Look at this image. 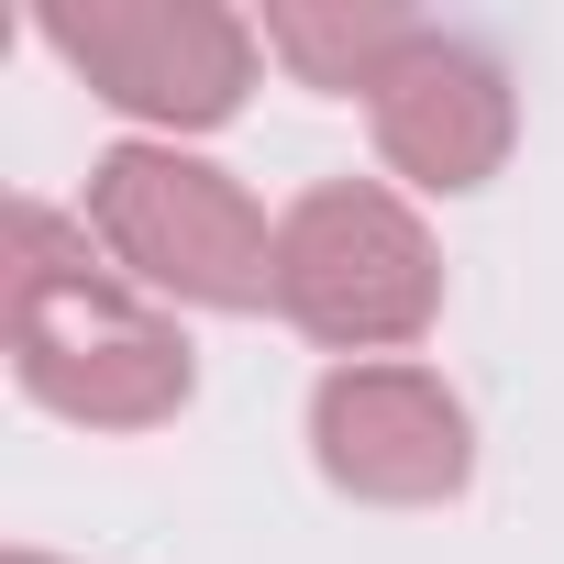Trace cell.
Masks as SVG:
<instances>
[{
	"mask_svg": "<svg viewBox=\"0 0 564 564\" xmlns=\"http://www.w3.org/2000/svg\"><path fill=\"white\" fill-rule=\"evenodd\" d=\"M56 45L122 100V111H166V122H221L243 100V23L221 12H166V0H111V12H67Z\"/></svg>",
	"mask_w": 564,
	"mask_h": 564,
	"instance_id": "277c9868",
	"label": "cell"
},
{
	"mask_svg": "<svg viewBox=\"0 0 564 564\" xmlns=\"http://www.w3.org/2000/svg\"><path fill=\"white\" fill-rule=\"evenodd\" d=\"M322 465L344 487H377V498H432L465 476V421L454 399H432L421 377H333L322 388Z\"/></svg>",
	"mask_w": 564,
	"mask_h": 564,
	"instance_id": "5b68a950",
	"label": "cell"
},
{
	"mask_svg": "<svg viewBox=\"0 0 564 564\" xmlns=\"http://www.w3.org/2000/svg\"><path fill=\"white\" fill-rule=\"evenodd\" d=\"M276 300H289L311 333H410L432 311V276H421V232L377 199V188H333L289 221L276 243Z\"/></svg>",
	"mask_w": 564,
	"mask_h": 564,
	"instance_id": "3957f363",
	"label": "cell"
},
{
	"mask_svg": "<svg viewBox=\"0 0 564 564\" xmlns=\"http://www.w3.org/2000/svg\"><path fill=\"white\" fill-rule=\"evenodd\" d=\"M100 232L155 276V289H188V300H221V311H243V300H265V232H254V210L210 177V166H177V155H111L100 166Z\"/></svg>",
	"mask_w": 564,
	"mask_h": 564,
	"instance_id": "7a4b0ae2",
	"label": "cell"
},
{
	"mask_svg": "<svg viewBox=\"0 0 564 564\" xmlns=\"http://www.w3.org/2000/svg\"><path fill=\"white\" fill-rule=\"evenodd\" d=\"M410 78H421L432 100H410L399 78H377V89H388V144H399L410 166H432L443 188H465V177L498 155V122H509V111H498V78H487L476 56H454V45H421V34H410Z\"/></svg>",
	"mask_w": 564,
	"mask_h": 564,
	"instance_id": "8992f818",
	"label": "cell"
},
{
	"mask_svg": "<svg viewBox=\"0 0 564 564\" xmlns=\"http://www.w3.org/2000/svg\"><path fill=\"white\" fill-rule=\"evenodd\" d=\"M23 377L78 421H155L166 399H188V344H166L89 265H67V221L45 199L23 210Z\"/></svg>",
	"mask_w": 564,
	"mask_h": 564,
	"instance_id": "6da1fadb",
	"label": "cell"
}]
</instances>
